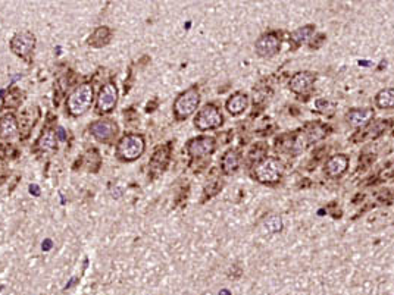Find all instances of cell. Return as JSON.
Listing matches in <instances>:
<instances>
[{
	"mask_svg": "<svg viewBox=\"0 0 394 295\" xmlns=\"http://www.w3.org/2000/svg\"><path fill=\"white\" fill-rule=\"evenodd\" d=\"M200 103V94L196 88H190L181 93L174 103V113L178 119H185L196 112Z\"/></svg>",
	"mask_w": 394,
	"mask_h": 295,
	"instance_id": "277c9868",
	"label": "cell"
},
{
	"mask_svg": "<svg viewBox=\"0 0 394 295\" xmlns=\"http://www.w3.org/2000/svg\"><path fill=\"white\" fill-rule=\"evenodd\" d=\"M118 101V90L113 83H108L102 87L97 98V110L100 113L112 112Z\"/></svg>",
	"mask_w": 394,
	"mask_h": 295,
	"instance_id": "52a82bcc",
	"label": "cell"
},
{
	"mask_svg": "<svg viewBox=\"0 0 394 295\" xmlns=\"http://www.w3.org/2000/svg\"><path fill=\"white\" fill-rule=\"evenodd\" d=\"M222 170L225 173H234L240 166V153L237 150H228L225 155L222 156Z\"/></svg>",
	"mask_w": 394,
	"mask_h": 295,
	"instance_id": "2e32d148",
	"label": "cell"
},
{
	"mask_svg": "<svg viewBox=\"0 0 394 295\" xmlns=\"http://www.w3.org/2000/svg\"><path fill=\"white\" fill-rule=\"evenodd\" d=\"M56 135H57V138L59 140H62V141H65L67 140V134H65V129L62 127H59L56 129Z\"/></svg>",
	"mask_w": 394,
	"mask_h": 295,
	"instance_id": "cb8c5ba5",
	"label": "cell"
},
{
	"mask_svg": "<svg viewBox=\"0 0 394 295\" xmlns=\"http://www.w3.org/2000/svg\"><path fill=\"white\" fill-rule=\"evenodd\" d=\"M144 149H146L144 138L141 135H136V134L125 135L118 142V155L121 159H124L127 162L137 160L143 155Z\"/></svg>",
	"mask_w": 394,
	"mask_h": 295,
	"instance_id": "3957f363",
	"label": "cell"
},
{
	"mask_svg": "<svg viewBox=\"0 0 394 295\" xmlns=\"http://www.w3.org/2000/svg\"><path fill=\"white\" fill-rule=\"evenodd\" d=\"M359 65H362V66H368V65H369V62H365V60H360V62H359Z\"/></svg>",
	"mask_w": 394,
	"mask_h": 295,
	"instance_id": "484cf974",
	"label": "cell"
},
{
	"mask_svg": "<svg viewBox=\"0 0 394 295\" xmlns=\"http://www.w3.org/2000/svg\"><path fill=\"white\" fill-rule=\"evenodd\" d=\"M39 147L42 149L43 152H53V150H56L57 144L55 132L47 129L42 135V138L39 140Z\"/></svg>",
	"mask_w": 394,
	"mask_h": 295,
	"instance_id": "d6986e66",
	"label": "cell"
},
{
	"mask_svg": "<svg viewBox=\"0 0 394 295\" xmlns=\"http://www.w3.org/2000/svg\"><path fill=\"white\" fill-rule=\"evenodd\" d=\"M313 83H315V75L312 72H308V70L297 72L290 81V88L297 94H305L312 88Z\"/></svg>",
	"mask_w": 394,
	"mask_h": 295,
	"instance_id": "8fae6325",
	"label": "cell"
},
{
	"mask_svg": "<svg viewBox=\"0 0 394 295\" xmlns=\"http://www.w3.org/2000/svg\"><path fill=\"white\" fill-rule=\"evenodd\" d=\"M111 37H112V34H111L109 28L100 27L91 34V37L88 39V44L93 46V47H102V46H106L108 43L111 42Z\"/></svg>",
	"mask_w": 394,
	"mask_h": 295,
	"instance_id": "e0dca14e",
	"label": "cell"
},
{
	"mask_svg": "<svg viewBox=\"0 0 394 295\" xmlns=\"http://www.w3.org/2000/svg\"><path fill=\"white\" fill-rule=\"evenodd\" d=\"M375 101L381 109H391L394 107V88H384L377 94Z\"/></svg>",
	"mask_w": 394,
	"mask_h": 295,
	"instance_id": "ac0fdd59",
	"label": "cell"
},
{
	"mask_svg": "<svg viewBox=\"0 0 394 295\" xmlns=\"http://www.w3.org/2000/svg\"><path fill=\"white\" fill-rule=\"evenodd\" d=\"M50 244H52V242H50V241H46V250H49V248H50V247H52V245H50Z\"/></svg>",
	"mask_w": 394,
	"mask_h": 295,
	"instance_id": "4316f807",
	"label": "cell"
},
{
	"mask_svg": "<svg viewBox=\"0 0 394 295\" xmlns=\"http://www.w3.org/2000/svg\"><path fill=\"white\" fill-rule=\"evenodd\" d=\"M18 135V122L14 115H5L0 118V137L11 140Z\"/></svg>",
	"mask_w": 394,
	"mask_h": 295,
	"instance_id": "5bb4252c",
	"label": "cell"
},
{
	"mask_svg": "<svg viewBox=\"0 0 394 295\" xmlns=\"http://www.w3.org/2000/svg\"><path fill=\"white\" fill-rule=\"evenodd\" d=\"M222 121L224 119H222L219 109L215 104H206L200 112L197 113L194 125L200 131H206V129H215V128L221 127Z\"/></svg>",
	"mask_w": 394,
	"mask_h": 295,
	"instance_id": "5b68a950",
	"label": "cell"
},
{
	"mask_svg": "<svg viewBox=\"0 0 394 295\" xmlns=\"http://www.w3.org/2000/svg\"><path fill=\"white\" fill-rule=\"evenodd\" d=\"M29 193H31L32 196H36V197L40 196V188H39V185H36V183L29 185Z\"/></svg>",
	"mask_w": 394,
	"mask_h": 295,
	"instance_id": "603a6c76",
	"label": "cell"
},
{
	"mask_svg": "<svg viewBox=\"0 0 394 295\" xmlns=\"http://www.w3.org/2000/svg\"><path fill=\"white\" fill-rule=\"evenodd\" d=\"M91 135L98 141H109L118 134V125L111 119H100L90 125Z\"/></svg>",
	"mask_w": 394,
	"mask_h": 295,
	"instance_id": "ba28073f",
	"label": "cell"
},
{
	"mask_svg": "<svg viewBox=\"0 0 394 295\" xmlns=\"http://www.w3.org/2000/svg\"><path fill=\"white\" fill-rule=\"evenodd\" d=\"M284 166L275 157H267L260 160L254 168V176L262 183H277L282 176Z\"/></svg>",
	"mask_w": 394,
	"mask_h": 295,
	"instance_id": "7a4b0ae2",
	"label": "cell"
},
{
	"mask_svg": "<svg viewBox=\"0 0 394 295\" xmlns=\"http://www.w3.org/2000/svg\"><path fill=\"white\" fill-rule=\"evenodd\" d=\"M374 116V110L372 109H352L350 112L347 113L346 119L352 127L360 128L365 127L369 124V121Z\"/></svg>",
	"mask_w": 394,
	"mask_h": 295,
	"instance_id": "7c38bea8",
	"label": "cell"
},
{
	"mask_svg": "<svg viewBox=\"0 0 394 295\" xmlns=\"http://www.w3.org/2000/svg\"><path fill=\"white\" fill-rule=\"evenodd\" d=\"M219 295H231V294H229V291H228V289H222V291L219 292Z\"/></svg>",
	"mask_w": 394,
	"mask_h": 295,
	"instance_id": "d4e9b609",
	"label": "cell"
},
{
	"mask_svg": "<svg viewBox=\"0 0 394 295\" xmlns=\"http://www.w3.org/2000/svg\"><path fill=\"white\" fill-rule=\"evenodd\" d=\"M349 166V159L344 155H336L333 156L326 165H325V172L330 175V176H338L341 173L346 172V169Z\"/></svg>",
	"mask_w": 394,
	"mask_h": 295,
	"instance_id": "4fadbf2b",
	"label": "cell"
},
{
	"mask_svg": "<svg viewBox=\"0 0 394 295\" xmlns=\"http://www.w3.org/2000/svg\"><path fill=\"white\" fill-rule=\"evenodd\" d=\"M265 229H267L269 234H277L282 229V220L280 216H271L265 220Z\"/></svg>",
	"mask_w": 394,
	"mask_h": 295,
	"instance_id": "44dd1931",
	"label": "cell"
},
{
	"mask_svg": "<svg viewBox=\"0 0 394 295\" xmlns=\"http://www.w3.org/2000/svg\"><path fill=\"white\" fill-rule=\"evenodd\" d=\"M93 98H94V91H93V85L90 83H84L80 87H77L68 97V101H67V107H68V112L72 115V116H81L84 115L91 103H93Z\"/></svg>",
	"mask_w": 394,
	"mask_h": 295,
	"instance_id": "6da1fadb",
	"label": "cell"
},
{
	"mask_svg": "<svg viewBox=\"0 0 394 295\" xmlns=\"http://www.w3.org/2000/svg\"><path fill=\"white\" fill-rule=\"evenodd\" d=\"M315 28L312 25H306V27H302V28L296 29L294 32H291L290 35V40L296 44H302V43L308 42L310 39V35L313 34Z\"/></svg>",
	"mask_w": 394,
	"mask_h": 295,
	"instance_id": "ffe728a7",
	"label": "cell"
},
{
	"mask_svg": "<svg viewBox=\"0 0 394 295\" xmlns=\"http://www.w3.org/2000/svg\"><path fill=\"white\" fill-rule=\"evenodd\" d=\"M187 150L191 157H203V156L211 155L215 150V140L212 137H197L188 141Z\"/></svg>",
	"mask_w": 394,
	"mask_h": 295,
	"instance_id": "30bf717a",
	"label": "cell"
},
{
	"mask_svg": "<svg viewBox=\"0 0 394 295\" xmlns=\"http://www.w3.org/2000/svg\"><path fill=\"white\" fill-rule=\"evenodd\" d=\"M256 53L260 57H272L280 52V39L277 34L271 32L259 37L256 42Z\"/></svg>",
	"mask_w": 394,
	"mask_h": 295,
	"instance_id": "9c48e42d",
	"label": "cell"
},
{
	"mask_svg": "<svg viewBox=\"0 0 394 295\" xmlns=\"http://www.w3.org/2000/svg\"><path fill=\"white\" fill-rule=\"evenodd\" d=\"M34 47H36V37L29 31L18 32L11 40V50L16 56L27 59V60L31 57V53L34 52Z\"/></svg>",
	"mask_w": 394,
	"mask_h": 295,
	"instance_id": "8992f818",
	"label": "cell"
},
{
	"mask_svg": "<svg viewBox=\"0 0 394 295\" xmlns=\"http://www.w3.org/2000/svg\"><path fill=\"white\" fill-rule=\"evenodd\" d=\"M249 104V98L244 93H236L226 101V110L231 115H241L247 109Z\"/></svg>",
	"mask_w": 394,
	"mask_h": 295,
	"instance_id": "9a60e30c",
	"label": "cell"
},
{
	"mask_svg": "<svg viewBox=\"0 0 394 295\" xmlns=\"http://www.w3.org/2000/svg\"><path fill=\"white\" fill-rule=\"evenodd\" d=\"M315 109L318 112H322L325 115H330V116L334 115V112H336V106L333 103L326 101V100H318L316 104H315Z\"/></svg>",
	"mask_w": 394,
	"mask_h": 295,
	"instance_id": "7402d4cb",
	"label": "cell"
}]
</instances>
